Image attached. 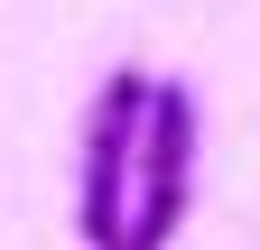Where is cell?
Wrapping results in <instances>:
<instances>
[{
  "instance_id": "cell-1",
  "label": "cell",
  "mask_w": 260,
  "mask_h": 250,
  "mask_svg": "<svg viewBox=\"0 0 260 250\" xmlns=\"http://www.w3.org/2000/svg\"><path fill=\"white\" fill-rule=\"evenodd\" d=\"M149 65H112L84 102V185H75V232L84 250H121L130 232V167H140V120H149Z\"/></svg>"
},
{
  "instance_id": "cell-2",
  "label": "cell",
  "mask_w": 260,
  "mask_h": 250,
  "mask_svg": "<svg viewBox=\"0 0 260 250\" xmlns=\"http://www.w3.org/2000/svg\"><path fill=\"white\" fill-rule=\"evenodd\" d=\"M195 195V84L158 74L149 84V120H140V167H130V232L121 250H168Z\"/></svg>"
}]
</instances>
